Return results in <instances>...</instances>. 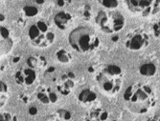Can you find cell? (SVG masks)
<instances>
[{"label":"cell","instance_id":"6da1fadb","mask_svg":"<svg viewBox=\"0 0 160 121\" xmlns=\"http://www.w3.org/2000/svg\"><path fill=\"white\" fill-rule=\"evenodd\" d=\"M124 99L129 110L139 114L148 113L156 103L153 90L144 83H135L128 87L124 94Z\"/></svg>","mask_w":160,"mask_h":121},{"label":"cell","instance_id":"7a4b0ae2","mask_svg":"<svg viewBox=\"0 0 160 121\" xmlns=\"http://www.w3.org/2000/svg\"><path fill=\"white\" fill-rule=\"evenodd\" d=\"M69 43L75 51L85 54L95 50L100 44L98 36L86 27H79L69 35Z\"/></svg>","mask_w":160,"mask_h":121},{"label":"cell","instance_id":"3957f363","mask_svg":"<svg viewBox=\"0 0 160 121\" xmlns=\"http://www.w3.org/2000/svg\"><path fill=\"white\" fill-rule=\"evenodd\" d=\"M100 88L105 93L114 95L118 93L122 86V70L116 65H109L97 77Z\"/></svg>","mask_w":160,"mask_h":121},{"label":"cell","instance_id":"277c9868","mask_svg":"<svg viewBox=\"0 0 160 121\" xmlns=\"http://www.w3.org/2000/svg\"><path fill=\"white\" fill-rule=\"evenodd\" d=\"M29 37L37 47H49L55 41L56 35L44 21H38L29 29Z\"/></svg>","mask_w":160,"mask_h":121},{"label":"cell","instance_id":"5b68a950","mask_svg":"<svg viewBox=\"0 0 160 121\" xmlns=\"http://www.w3.org/2000/svg\"><path fill=\"white\" fill-rule=\"evenodd\" d=\"M96 23L103 32L112 34L119 32L125 26V18L119 12L102 11L96 17Z\"/></svg>","mask_w":160,"mask_h":121},{"label":"cell","instance_id":"8992f818","mask_svg":"<svg viewBox=\"0 0 160 121\" xmlns=\"http://www.w3.org/2000/svg\"><path fill=\"white\" fill-rule=\"evenodd\" d=\"M128 9L142 16H149L157 12L160 0H127Z\"/></svg>","mask_w":160,"mask_h":121},{"label":"cell","instance_id":"52a82bcc","mask_svg":"<svg viewBox=\"0 0 160 121\" xmlns=\"http://www.w3.org/2000/svg\"><path fill=\"white\" fill-rule=\"evenodd\" d=\"M150 36L143 31H137L132 35H130L127 41L126 46L132 51H139L149 46Z\"/></svg>","mask_w":160,"mask_h":121},{"label":"cell","instance_id":"ba28073f","mask_svg":"<svg viewBox=\"0 0 160 121\" xmlns=\"http://www.w3.org/2000/svg\"><path fill=\"white\" fill-rule=\"evenodd\" d=\"M16 81L18 84L22 86H31L37 79V72L35 69L32 68H23L17 72Z\"/></svg>","mask_w":160,"mask_h":121},{"label":"cell","instance_id":"9c48e42d","mask_svg":"<svg viewBox=\"0 0 160 121\" xmlns=\"http://www.w3.org/2000/svg\"><path fill=\"white\" fill-rule=\"evenodd\" d=\"M37 96H38V99L42 104H45V105L54 104L58 101V95L50 87H44L41 90H39Z\"/></svg>","mask_w":160,"mask_h":121},{"label":"cell","instance_id":"30bf717a","mask_svg":"<svg viewBox=\"0 0 160 121\" xmlns=\"http://www.w3.org/2000/svg\"><path fill=\"white\" fill-rule=\"evenodd\" d=\"M73 87H74V82L68 74L62 75L61 80L57 84V90L63 95H68L71 93Z\"/></svg>","mask_w":160,"mask_h":121},{"label":"cell","instance_id":"8fae6325","mask_svg":"<svg viewBox=\"0 0 160 121\" xmlns=\"http://www.w3.org/2000/svg\"><path fill=\"white\" fill-rule=\"evenodd\" d=\"M109 117L107 110L103 108H95L92 109L87 114L85 120L86 121H107Z\"/></svg>","mask_w":160,"mask_h":121},{"label":"cell","instance_id":"7c38bea8","mask_svg":"<svg viewBox=\"0 0 160 121\" xmlns=\"http://www.w3.org/2000/svg\"><path fill=\"white\" fill-rule=\"evenodd\" d=\"M72 16L71 14L65 12H61L55 16V23L61 30H66L70 27L72 23Z\"/></svg>","mask_w":160,"mask_h":121},{"label":"cell","instance_id":"4fadbf2b","mask_svg":"<svg viewBox=\"0 0 160 121\" xmlns=\"http://www.w3.org/2000/svg\"><path fill=\"white\" fill-rule=\"evenodd\" d=\"M27 64L32 69L43 68L46 65V60L42 56H31L27 59Z\"/></svg>","mask_w":160,"mask_h":121},{"label":"cell","instance_id":"5bb4252c","mask_svg":"<svg viewBox=\"0 0 160 121\" xmlns=\"http://www.w3.org/2000/svg\"><path fill=\"white\" fill-rule=\"evenodd\" d=\"M97 98V95L94 92H92L91 90H83L82 92L79 95V100L82 102V103H84V104H89V103H92L96 100Z\"/></svg>","mask_w":160,"mask_h":121},{"label":"cell","instance_id":"9a60e30c","mask_svg":"<svg viewBox=\"0 0 160 121\" xmlns=\"http://www.w3.org/2000/svg\"><path fill=\"white\" fill-rule=\"evenodd\" d=\"M139 72L144 77H152L156 73V66L152 63H146L143 64L140 69Z\"/></svg>","mask_w":160,"mask_h":121},{"label":"cell","instance_id":"2e32d148","mask_svg":"<svg viewBox=\"0 0 160 121\" xmlns=\"http://www.w3.org/2000/svg\"><path fill=\"white\" fill-rule=\"evenodd\" d=\"M57 58L62 63H68L72 59L70 54L68 52H66L65 50H63V49L60 50L59 52L57 53Z\"/></svg>","mask_w":160,"mask_h":121},{"label":"cell","instance_id":"e0dca14e","mask_svg":"<svg viewBox=\"0 0 160 121\" xmlns=\"http://www.w3.org/2000/svg\"><path fill=\"white\" fill-rule=\"evenodd\" d=\"M57 115V117L59 118L61 121H68V120H70L71 119V117H72V115H71V113H69L67 110H59L57 112V114H56Z\"/></svg>","mask_w":160,"mask_h":121},{"label":"cell","instance_id":"ac0fdd59","mask_svg":"<svg viewBox=\"0 0 160 121\" xmlns=\"http://www.w3.org/2000/svg\"><path fill=\"white\" fill-rule=\"evenodd\" d=\"M12 45V43L11 38H7V39L1 38V53L3 54H7L11 50Z\"/></svg>","mask_w":160,"mask_h":121},{"label":"cell","instance_id":"d6986e66","mask_svg":"<svg viewBox=\"0 0 160 121\" xmlns=\"http://www.w3.org/2000/svg\"><path fill=\"white\" fill-rule=\"evenodd\" d=\"M24 12L26 14V16L33 17V16H36L38 13V10L35 6H25L24 7Z\"/></svg>","mask_w":160,"mask_h":121},{"label":"cell","instance_id":"ffe728a7","mask_svg":"<svg viewBox=\"0 0 160 121\" xmlns=\"http://www.w3.org/2000/svg\"><path fill=\"white\" fill-rule=\"evenodd\" d=\"M0 92H1V107L5 104L6 101V95L8 94V86L6 85V83L2 82L0 83Z\"/></svg>","mask_w":160,"mask_h":121},{"label":"cell","instance_id":"44dd1931","mask_svg":"<svg viewBox=\"0 0 160 121\" xmlns=\"http://www.w3.org/2000/svg\"><path fill=\"white\" fill-rule=\"evenodd\" d=\"M102 4L108 9H114L118 6L117 0H102Z\"/></svg>","mask_w":160,"mask_h":121},{"label":"cell","instance_id":"7402d4cb","mask_svg":"<svg viewBox=\"0 0 160 121\" xmlns=\"http://www.w3.org/2000/svg\"><path fill=\"white\" fill-rule=\"evenodd\" d=\"M0 121H13V117L9 113H3L0 115Z\"/></svg>","mask_w":160,"mask_h":121},{"label":"cell","instance_id":"603a6c76","mask_svg":"<svg viewBox=\"0 0 160 121\" xmlns=\"http://www.w3.org/2000/svg\"><path fill=\"white\" fill-rule=\"evenodd\" d=\"M153 34L157 38L160 39V21L153 25Z\"/></svg>","mask_w":160,"mask_h":121},{"label":"cell","instance_id":"cb8c5ba5","mask_svg":"<svg viewBox=\"0 0 160 121\" xmlns=\"http://www.w3.org/2000/svg\"><path fill=\"white\" fill-rule=\"evenodd\" d=\"M1 37L2 39L10 38V32L6 27H1Z\"/></svg>","mask_w":160,"mask_h":121},{"label":"cell","instance_id":"d4e9b609","mask_svg":"<svg viewBox=\"0 0 160 121\" xmlns=\"http://www.w3.org/2000/svg\"><path fill=\"white\" fill-rule=\"evenodd\" d=\"M38 110L37 107H34V106H32V107L29 108V114H30L31 115H36L38 114Z\"/></svg>","mask_w":160,"mask_h":121},{"label":"cell","instance_id":"484cf974","mask_svg":"<svg viewBox=\"0 0 160 121\" xmlns=\"http://www.w3.org/2000/svg\"><path fill=\"white\" fill-rule=\"evenodd\" d=\"M65 1L66 0H57V4L60 7H63L65 5Z\"/></svg>","mask_w":160,"mask_h":121},{"label":"cell","instance_id":"4316f807","mask_svg":"<svg viewBox=\"0 0 160 121\" xmlns=\"http://www.w3.org/2000/svg\"><path fill=\"white\" fill-rule=\"evenodd\" d=\"M148 121H160V115H155L151 117Z\"/></svg>","mask_w":160,"mask_h":121},{"label":"cell","instance_id":"83f0119b","mask_svg":"<svg viewBox=\"0 0 160 121\" xmlns=\"http://www.w3.org/2000/svg\"><path fill=\"white\" fill-rule=\"evenodd\" d=\"M47 121H59V120H57L56 118H50V119H48Z\"/></svg>","mask_w":160,"mask_h":121}]
</instances>
